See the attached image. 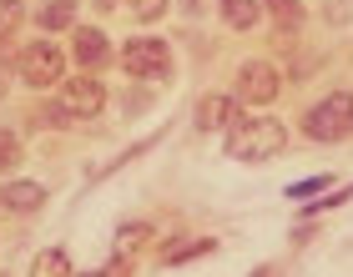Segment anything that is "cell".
<instances>
[{"instance_id": "6da1fadb", "label": "cell", "mask_w": 353, "mask_h": 277, "mask_svg": "<svg viewBox=\"0 0 353 277\" xmlns=\"http://www.w3.org/2000/svg\"><path fill=\"white\" fill-rule=\"evenodd\" d=\"M283 121H272V116H252L243 126H232V136H228V156L232 161H268V156H278L283 152Z\"/></svg>"}, {"instance_id": "7a4b0ae2", "label": "cell", "mask_w": 353, "mask_h": 277, "mask_svg": "<svg viewBox=\"0 0 353 277\" xmlns=\"http://www.w3.org/2000/svg\"><path fill=\"white\" fill-rule=\"evenodd\" d=\"M303 132H308L313 141H343V136L353 132V96H348V91L323 96V101L303 116Z\"/></svg>"}, {"instance_id": "3957f363", "label": "cell", "mask_w": 353, "mask_h": 277, "mask_svg": "<svg viewBox=\"0 0 353 277\" xmlns=\"http://www.w3.org/2000/svg\"><path fill=\"white\" fill-rule=\"evenodd\" d=\"M121 66L132 71L137 81H162L172 71V51H167V41H152V36H141V41H126V51H121Z\"/></svg>"}, {"instance_id": "277c9868", "label": "cell", "mask_w": 353, "mask_h": 277, "mask_svg": "<svg viewBox=\"0 0 353 277\" xmlns=\"http://www.w3.org/2000/svg\"><path fill=\"white\" fill-rule=\"evenodd\" d=\"M61 71H66V56H61L51 41H30L21 51V81L26 86H56Z\"/></svg>"}, {"instance_id": "5b68a950", "label": "cell", "mask_w": 353, "mask_h": 277, "mask_svg": "<svg viewBox=\"0 0 353 277\" xmlns=\"http://www.w3.org/2000/svg\"><path fill=\"white\" fill-rule=\"evenodd\" d=\"M106 106V91L96 76H81V81H66L61 86V111L66 116H96V111Z\"/></svg>"}, {"instance_id": "8992f818", "label": "cell", "mask_w": 353, "mask_h": 277, "mask_svg": "<svg viewBox=\"0 0 353 277\" xmlns=\"http://www.w3.org/2000/svg\"><path fill=\"white\" fill-rule=\"evenodd\" d=\"M278 96V76H272L268 61H248L243 71H237V101H272Z\"/></svg>"}, {"instance_id": "52a82bcc", "label": "cell", "mask_w": 353, "mask_h": 277, "mask_svg": "<svg viewBox=\"0 0 353 277\" xmlns=\"http://www.w3.org/2000/svg\"><path fill=\"white\" fill-rule=\"evenodd\" d=\"M76 66H86V71L111 66V41H106L96 25H81V30H76Z\"/></svg>"}, {"instance_id": "ba28073f", "label": "cell", "mask_w": 353, "mask_h": 277, "mask_svg": "<svg viewBox=\"0 0 353 277\" xmlns=\"http://www.w3.org/2000/svg\"><path fill=\"white\" fill-rule=\"evenodd\" d=\"M232 111H237V101H232V96L207 91L202 101H197V126H202V132H217V126H228V121H232Z\"/></svg>"}, {"instance_id": "9c48e42d", "label": "cell", "mask_w": 353, "mask_h": 277, "mask_svg": "<svg viewBox=\"0 0 353 277\" xmlns=\"http://www.w3.org/2000/svg\"><path fill=\"white\" fill-rule=\"evenodd\" d=\"M41 202H46L41 182H6L0 187V207H10V212H36Z\"/></svg>"}, {"instance_id": "30bf717a", "label": "cell", "mask_w": 353, "mask_h": 277, "mask_svg": "<svg viewBox=\"0 0 353 277\" xmlns=\"http://www.w3.org/2000/svg\"><path fill=\"white\" fill-rule=\"evenodd\" d=\"M222 21H228L232 30H252L263 21V6L258 0H222Z\"/></svg>"}, {"instance_id": "8fae6325", "label": "cell", "mask_w": 353, "mask_h": 277, "mask_svg": "<svg viewBox=\"0 0 353 277\" xmlns=\"http://www.w3.org/2000/svg\"><path fill=\"white\" fill-rule=\"evenodd\" d=\"M71 10H76V0H46V6L36 10V25L61 30V25H71Z\"/></svg>"}, {"instance_id": "7c38bea8", "label": "cell", "mask_w": 353, "mask_h": 277, "mask_svg": "<svg viewBox=\"0 0 353 277\" xmlns=\"http://www.w3.org/2000/svg\"><path fill=\"white\" fill-rule=\"evenodd\" d=\"M30 272H36V277H61V272H71V263H66V252H61V247H51V252H41L36 257V267H30Z\"/></svg>"}, {"instance_id": "4fadbf2b", "label": "cell", "mask_w": 353, "mask_h": 277, "mask_svg": "<svg viewBox=\"0 0 353 277\" xmlns=\"http://www.w3.org/2000/svg\"><path fill=\"white\" fill-rule=\"evenodd\" d=\"M15 167H21V136L0 132V172H15Z\"/></svg>"}, {"instance_id": "5bb4252c", "label": "cell", "mask_w": 353, "mask_h": 277, "mask_svg": "<svg viewBox=\"0 0 353 277\" xmlns=\"http://www.w3.org/2000/svg\"><path fill=\"white\" fill-rule=\"evenodd\" d=\"M212 247H217L212 237H197V242H187V247H172V252H167V267L187 263V257H202V252H212Z\"/></svg>"}, {"instance_id": "9a60e30c", "label": "cell", "mask_w": 353, "mask_h": 277, "mask_svg": "<svg viewBox=\"0 0 353 277\" xmlns=\"http://www.w3.org/2000/svg\"><path fill=\"white\" fill-rule=\"evenodd\" d=\"M263 6L278 15V25H298V21H303V6H298V0H263Z\"/></svg>"}, {"instance_id": "2e32d148", "label": "cell", "mask_w": 353, "mask_h": 277, "mask_svg": "<svg viewBox=\"0 0 353 277\" xmlns=\"http://www.w3.org/2000/svg\"><path fill=\"white\" fill-rule=\"evenodd\" d=\"M21 15H26V10H21V0H0V41H6L15 25H21Z\"/></svg>"}, {"instance_id": "e0dca14e", "label": "cell", "mask_w": 353, "mask_h": 277, "mask_svg": "<svg viewBox=\"0 0 353 277\" xmlns=\"http://www.w3.org/2000/svg\"><path fill=\"white\" fill-rule=\"evenodd\" d=\"M328 182H333V176H313V182H293V187H288V197H318V192H328Z\"/></svg>"}, {"instance_id": "ac0fdd59", "label": "cell", "mask_w": 353, "mask_h": 277, "mask_svg": "<svg viewBox=\"0 0 353 277\" xmlns=\"http://www.w3.org/2000/svg\"><path fill=\"white\" fill-rule=\"evenodd\" d=\"M126 6L137 10V21H162V10H167V0H126Z\"/></svg>"}, {"instance_id": "d6986e66", "label": "cell", "mask_w": 353, "mask_h": 277, "mask_svg": "<svg viewBox=\"0 0 353 277\" xmlns=\"http://www.w3.org/2000/svg\"><path fill=\"white\" fill-rule=\"evenodd\" d=\"M147 237V227H121V247H132V242Z\"/></svg>"}]
</instances>
